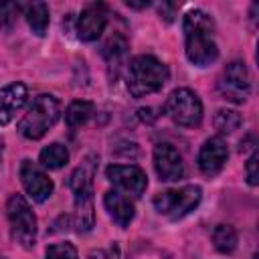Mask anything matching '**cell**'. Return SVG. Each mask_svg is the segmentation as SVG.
I'll list each match as a JSON object with an SVG mask.
<instances>
[{"instance_id":"6da1fadb","label":"cell","mask_w":259,"mask_h":259,"mask_svg":"<svg viewBox=\"0 0 259 259\" xmlns=\"http://www.w3.org/2000/svg\"><path fill=\"white\" fill-rule=\"evenodd\" d=\"M184 38H186V57L196 67H206L217 61L219 47L212 38L214 22L202 10H190L184 16Z\"/></svg>"},{"instance_id":"7a4b0ae2","label":"cell","mask_w":259,"mask_h":259,"mask_svg":"<svg viewBox=\"0 0 259 259\" xmlns=\"http://www.w3.org/2000/svg\"><path fill=\"white\" fill-rule=\"evenodd\" d=\"M168 77V67L162 61L152 55H138L127 63L125 85L132 97H146L160 91L166 85Z\"/></svg>"},{"instance_id":"3957f363","label":"cell","mask_w":259,"mask_h":259,"mask_svg":"<svg viewBox=\"0 0 259 259\" xmlns=\"http://www.w3.org/2000/svg\"><path fill=\"white\" fill-rule=\"evenodd\" d=\"M93 174H95V162L89 156L79 168L73 170L71 180H69V186L73 190V200H75V227L79 231H89L95 223Z\"/></svg>"},{"instance_id":"277c9868","label":"cell","mask_w":259,"mask_h":259,"mask_svg":"<svg viewBox=\"0 0 259 259\" xmlns=\"http://www.w3.org/2000/svg\"><path fill=\"white\" fill-rule=\"evenodd\" d=\"M61 115V105L53 95H38L32 99L30 107L26 109L24 117L18 123V132L26 140H40L59 119Z\"/></svg>"},{"instance_id":"5b68a950","label":"cell","mask_w":259,"mask_h":259,"mask_svg":"<svg viewBox=\"0 0 259 259\" xmlns=\"http://www.w3.org/2000/svg\"><path fill=\"white\" fill-rule=\"evenodd\" d=\"M6 217H8L12 239L20 247L32 249L36 243V217H34L28 200L22 194H12L8 198Z\"/></svg>"},{"instance_id":"8992f818","label":"cell","mask_w":259,"mask_h":259,"mask_svg":"<svg viewBox=\"0 0 259 259\" xmlns=\"http://www.w3.org/2000/svg\"><path fill=\"white\" fill-rule=\"evenodd\" d=\"M200 198H202L200 186L188 184V186H182L178 190L158 192L154 196V206L160 214L168 217L170 221H178V219L186 217L190 210H194L198 206Z\"/></svg>"},{"instance_id":"52a82bcc","label":"cell","mask_w":259,"mask_h":259,"mask_svg":"<svg viewBox=\"0 0 259 259\" xmlns=\"http://www.w3.org/2000/svg\"><path fill=\"white\" fill-rule=\"evenodd\" d=\"M170 119L182 127H196L202 119V103L198 95L186 87L174 89L164 105Z\"/></svg>"},{"instance_id":"ba28073f","label":"cell","mask_w":259,"mask_h":259,"mask_svg":"<svg viewBox=\"0 0 259 259\" xmlns=\"http://www.w3.org/2000/svg\"><path fill=\"white\" fill-rule=\"evenodd\" d=\"M219 91L227 101L233 103H243L249 93H251V79L245 63L233 61L225 67L221 81H219Z\"/></svg>"},{"instance_id":"9c48e42d","label":"cell","mask_w":259,"mask_h":259,"mask_svg":"<svg viewBox=\"0 0 259 259\" xmlns=\"http://www.w3.org/2000/svg\"><path fill=\"white\" fill-rule=\"evenodd\" d=\"M105 176L109 182H113L117 188L125 190L132 196H142L148 186L146 172L134 164H111L107 166Z\"/></svg>"},{"instance_id":"30bf717a","label":"cell","mask_w":259,"mask_h":259,"mask_svg":"<svg viewBox=\"0 0 259 259\" xmlns=\"http://www.w3.org/2000/svg\"><path fill=\"white\" fill-rule=\"evenodd\" d=\"M20 182H22L26 194L34 202H45L53 194V180L32 160H22V164H20Z\"/></svg>"},{"instance_id":"8fae6325","label":"cell","mask_w":259,"mask_h":259,"mask_svg":"<svg viewBox=\"0 0 259 259\" xmlns=\"http://www.w3.org/2000/svg\"><path fill=\"white\" fill-rule=\"evenodd\" d=\"M154 168L160 180H166V182H176L184 176L182 156L170 144H158L154 148Z\"/></svg>"},{"instance_id":"7c38bea8","label":"cell","mask_w":259,"mask_h":259,"mask_svg":"<svg viewBox=\"0 0 259 259\" xmlns=\"http://www.w3.org/2000/svg\"><path fill=\"white\" fill-rule=\"evenodd\" d=\"M229 158V148H227V142L221 138V136H214V138H208L200 152H198V168L202 174L206 176H214L223 170L225 162Z\"/></svg>"},{"instance_id":"4fadbf2b","label":"cell","mask_w":259,"mask_h":259,"mask_svg":"<svg viewBox=\"0 0 259 259\" xmlns=\"http://www.w3.org/2000/svg\"><path fill=\"white\" fill-rule=\"evenodd\" d=\"M107 24V12L103 4H89L83 8L79 20H77V36L85 42L97 40Z\"/></svg>"},{"instance_id":"5bb4252c","label":"cell","mask_w":259,"mask_h":259,"mask_svg":"<svg viewBox=\"0 0 259 259\" xmlns=\"http://www.w3.org/2000/svg\"><path fill=\"white\" fill-rule=\"evenodd\" d=\"M28 89L24 83H10L0 89V125H8L24 107Z\"/></svg>"},{"instance_id":"9a60e30c","label":"cell","mask_w":259,"mask_h":259,"mask_svg":"<svg viewBox=\"0 0 259 259\" xmlns=\"http://www.w3.org/2000/svg\"><path fill=\"white\" fill-rule=\"evenodd\" d=\"M103 204H105L109 217L121 229L130 227V223L134 219V204L125 194H121L119 190H107L105 196H103Z\"/></svg>"},{"instance_id":"2e32d148","label":"cell","mask_w":259,"mask_h":259,"mask_svg":"<svg viewBox=\"0 0 259 259\" xmlns=\"http://www.w3.org/2000/svg\"><path fill=\"white\" fill-rule=\"evenodd\" d=\"M125 55H127V38L123 34H111L103 47V57L107 61L109 73L113 71V77H117L121 65L125 63Z\"/></svg>"},{"instance_id":"e0dca14e","label":"cell","mask_w":259,"mask_h":259,"mask_svg":"<svg viewBox=\"0 0 259 259\" xmlns=\"http://www.w3.org/2000/svg\"><path fill=\"white\" fill-rule=\"evenodd\" d=\"M24 16L30 30L36 36H42L49 28V6L45 2H32L24 6Z\"/></svg>"},{"instance_id":"ac0fdd59","label":"cell","mask_w":259,"mask_h":259,"mask_svg":"<svg viewBox=\"0 0 259 259\" xmlns=\"http://www.w3.org/2000/svg\"><path fill=\"white\" fill-rule=\"evenodd\" d=\"M38 162L49 170H59L69 162V152L63 144H49L47 148L40 150Z\"/></svg>"},{"instance_id":"d6986e66","label":"cell","mask_w":259,"mask_h":259,"mask_svg":"<svg viewBox=\"0 0 259 259\" xmlns=\"http://www.w3.org/2000/svg\"><path fill=\"white\" fill-rule=\"evenodd\" d=\"M93 103L91 101H85V99H77L73 101L67 111H65V121L69 127H81L83 123H87V119L93 115Z\"/></svg>"},{"instance_id":"ffe728a7","label":"cell","mask_w":259,"mask_h":259,"mask_svg":"<svg viewBox=\"0 0 259 259\" xmlns=\"http://www.w3.org/2000/svg\"><path fill=\"white\" fill-rule=\"evenodd\" d=\"M237 231L231 225H217L212 231V245L219 253H233L237 247Z\"/></svg>"},{"instance_id":"44dd1931","label":"cell","mask_w":259,"mask_h":259,"mask_svg":"<svg viewBox=\"0 0 259 259\" xmlns=\"http://www.w3.org/2000/svg\"><path fill=\"white\" fill-rule=\"evenodd\" d=\"M212 123H214V130L219 134H233L241 127L243 123V117L239 111L235 109H219L212 117Z\"/></svg>"},{"instance_id":"7402d4cb","label":"cell","mask_w":259,"mask_h":259,"mask_svg":"<svg viewBox=\"0 0 259 259\" xmlns=\"http://www.w3.org/2000/svg\"><path fill=\"white\" fill-rule=\"evenodd\" d=\"M20 10H22V4H18V2H2L0 4V28L10 30L16 24Z\"/></svg>"},{"instance_id":"603a6c76","label":"cell","mask_w":259,"mask_h":259,"mask_svg":"<svg viewBox=\"0 0 259 259\" xmlns=\"http://www.w3.org/2000/svg\"><path fill=\"white\" fill-rule=\"evenodd\" d=\"M45 257L47 259H79L77 255V249L71 245V243H53L47 247L45 251Z\"/></svg>"},{"instance_id":"cb8c5ba5","label":"cell","mask_w":259,"mask_h":259,"mask_svg":"<svg viewBox=\"0 0 259 259\" xmlns=\"http://www.w3.org/2000/svg\"><path fill=\"white\" fill-rule=\"evenodd\" d=\"M257 164H259V154L253 152V154L249 156V160H247V166H245V170H247V182H249L251 186H257V182H259Z\"/></svg>"},{"instance_id":"d4e9b609","label":"cell","mask_w":259,"mask_h":259,"mask_svg":"<svg viewBox=\"0 0 259 259\" xmlns=\"http://www.w3.org/2000/svg\"><path fill=\"white\" fill-rule=\"evenodd\" d=\"M87 259H119V247L113 243L107 249H93Z\"/></svg>"},{"instance_id":"484cf974","label":"cell","mask_w":259,"mask_h":259,"mask_svg":"<svg viewBox=\"0 0 259 259\" xmlns=\"http://www.w3.org/2000/svg\"><path fill=\"white\" fill-rule=\"evenodd\" d=\"M174 10H176V6L170 4V2H162V6H160V14L164 16L166 22H172V18H174Z\"/></svg>"},{"instance_id":"4316f807","label":"cell","mask_w":259,"mask_h":259,"mask_svg":"<svg viewBox=\"0 0 259 259\" xmlns=\"http://www.w3.org/2000/svg\"><path fill=\"white\" fill-rule=\"evenodd\" d=\"M152 111H154L152 107H142V109H140L138 113H140V117H142L144 121H154V119H156L158 115H152Z\"/></svg>"},{"instance_id":"83f0119b","label":"cell","mask_w":259,"mask_h":259,"mask_svg":"<svg viewBox=\"0 0 259 259\" xmlns=\"http://www.w3.org/2000/svg\"><path fill=\"white\" fill-rule=\"evenodd\" d=\"M125 4H127L130 8H146V6H150V2H148V0H146V2H134V0H127Z\"/></svg>"}]
</instances>
